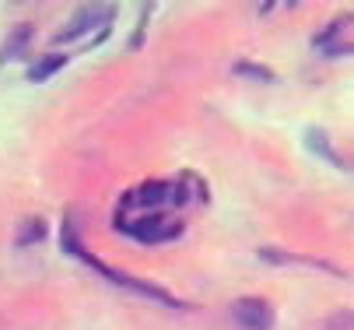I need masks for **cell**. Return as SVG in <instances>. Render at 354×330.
<instances>
[{
    "mask_svg": "<svg viewBox=\"0 0 354 330\" xmlns=\"http://www.w3.org/2000/svg\"><path fill=\"white\" fill-rule=\"evenodd\" d=\"M81 260L88 264V267H95L102 277H109L113 285H120V288H130L133 295H144V299H151V302H158V306H172V309H179L183 302L176 299V295H169L165 288H158V285H151V281H140V277H130V274H123V271H113V267H106L98 257H91L88 250L81 253Z\"/></svg>",
    "mask_w": 354,
    "mask_h": 330,
    "instance_id": "cell-1",
    "label": "cell"
},
{
    "mask_svg": "<svg viewBox=\"0 0 354 330\" xmlns=\"http://www.w3.org/2000/svg\"><path fill=\"white\" fill-rule=\"evenodd\" d=\"M232 320L242 330H274V309L267 299H257V295L232 302Z\"/></svg>",
    "mask_w": 354,
    "mask_h": 330,
    "instance_id": "cell-2",
    "label": "cell"
},
{
    "mask_svg": "<svg viewBox=\"0 0 354 330\" xmlns=\"http://www.w3.org/2000/svg\"><path fill=\"white\" fill-rule=\"evenodd\" d=\"M130 239H137V243H162V239H176V232H179V225H169L162 214H144V218H137V221H116Z\"/></svg>",
    "mask_w": 354,
    "mask_h": 330,
    "instance_id": "cell-3",
    "label": "cell"
},
{
    "mask_svg": "<svg viewBox=\"0 0 354 330\" xmlns=\"http://www.w3.org/2000/svg\"><path fill=\"white\" fill-rule=\"evenodd\" d=\"M109 21H116V8H77L74 18L67 21V28L57 35V42H74V39L88 35V32L98 28V25L106 28Z\"/></svg>",
    "mask_w": 354,
    "mask_h": 330,
    "instance_id": "cell-4",
    "label": "cell"
},
{
    "mask_svg": "<svg viewBox=\"0 0 354 330\" xmlns=\"http://www.w3.org/2000/svg\"><path fill=\"white\" fill-rule=\"evenodd\" d=\"M169 197H172V183L169 179H151V183L137 186V190L123 201V208H130V204H137V208H162Z\"/></svg>",
    "mask_w": 354,
    "mask_h": 330,
    "instance_id": "cell-5",
    "label": "cell"
},
{
    "mask_svg": "<svg viewBox=\"0 0 354 330\" xmlns=\"http://www.w3.org/2000/svg\"><path fill=\"white\" fill-rule=\"evenodd\" d=\"M28 42H32V25H15L11 35H8V46L0 50V64L21 57V50H28Z\"/></svg>",
    "mask_w": 354,
    "mask_h": 330,
    "instance_id": "cell-6",
    "label": "cell"
},
{
    "mask_svg": "<svg viewBox=\"0 0 354 330\" xmlns=\"http://www.w3.org/2000/svg\"><path fill=\"white\" fill-rule=\"evenodd\" d=\"M64 64H67V57H42L35 67H28V81L32 84H39V81H46V77H53L57 71H64Z\"/></svg>",
    "mask_w": 354,
    "mask_h": 330,
    "instance_id": "cell-7",
    "label": "cell"
},
{
    "mask_svg": "<svg viewBox=\"0 0 354 330\" xmlns=\"http://www.w3.org/2000/svg\"><path fill=\"white\" fill-rule=\"evenodd\" d=\"M306 140H309V148H316L326 162H333V165H340L344 169V158H340V152H333V145H330V137L323 134V130H309L306 134Z\"/></svg>",
    "mask_w": 354,
    "mask_h": 330,
    "instance_id": "cell-8",
    "label": "cell"
},
{
    "mask_svg": "<svg viewBox=\"0 0 354 330\" xmlns=\"http://www.w3.org/2000/svg\"><path fill=\"white\" fill-rule=\"evenodd\" d=\"M46 235H49V225H46L42 218H32V221H25V225H21L18 243H21V246H28V243H42Z\"/></svg>",
    "mask_w": 354,
    "mask_h": 330,
    "instance_id": "cell-9",
    "label": "cell"
},
{
    "mask_svg": "<svg viewBox=\"0 0 354 330\" xmlns=\"http://www.w3.org/2000/svg\"><path fill=\"white\" fill-rule=\"evenodd\" d=\"M60 243H64V250H67V253H74V257H81V253H84V246L77 243V235H74L71 218H67V221H64V228H60Z\"/></svg>",
    "mask_w": 354,
    "mask_h": 330,
    "instance_id": "cell-10",
    "label": "cell"
},
{
    "mask_svg": "<svg viewBox=\"0 0 354 330\" xmlns=\"http://www.w3.org/2000/svg\"><path fill=\"white\" fill-rule=\"evenodd\" d=\"M235 74H242V77H260V81H274V74L270 71H263L260 64H235Z\"/></svg>",
    "mask_w": 354,
    "mask_h": 330,
    "instance_id": "cell-11",
    "label": "cell"
}]
</instances>
